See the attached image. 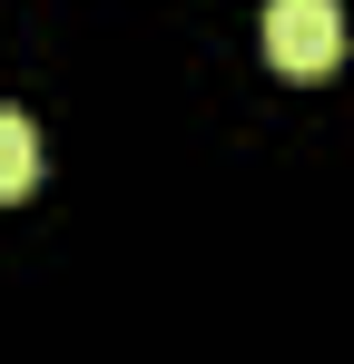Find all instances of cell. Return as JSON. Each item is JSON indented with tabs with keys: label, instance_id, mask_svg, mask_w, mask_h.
Segmentation results:
<instances>
[{
	"label": "cell",
	"instance_id": "7a4b0ae2",
	"mask_svg": "<svg viewBox=\"0 0 354 364\" xmlns=\"http://www.w3.org/2000/svg\"><path fill=\"white\" fill-rule=\"evenodd\" d=\"M30 178H40V128H30V109L0 99V197H20Z\"/></svg>",
	"mask_w": 354,
	"mask_h": 364
},
{
	"label": "cell",
	"instance_id": "6da1fadb",
	"mask_svg": "<svg viewBox=\"0 0 354 364\" xmlns=\"http://www.w3.org/2000/svg\"><path fill=\"white\" fill-rule=\"evenodd\" d=\"M266 60L286 79H325L345 60V0H266Z\"/></svg>",
	"mask_w": 354,
	"mask_h": 364
}]
</instances>
